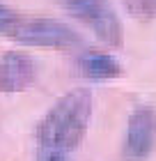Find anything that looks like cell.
<instances>
[{
  "label": "cell",
  "mask_w": 156,
  "mask_h": 161,
  "mask_svg": "<svg viewBox=\"0 0 156 161\" xmlns=\"http://www.w3.org/2000/svg\"><path fill=\"white\" fill-rule=\"evenodd\" d=\"M156 141V111L152 106H140L131 113L126 134L122 141L124 161H145Z\"/></svg>",
  "instance_id": "277c9868"
},
{
  "label": "cell",
  "mask_w": 156,
  "mask_h": 161,
  "mask_svg": "<svg viewBox=\"0 0 156 161\" xmlns=\"http://www.w3.org/2000/svg\"><path fill=\"white\" fill-rule=\"evenodd\" d=\"M122 3L140 21H152L156 16V0H122Z\"/></svg>",
  "instance_id": "52a82bcc"
},
{
  "label": "cell",
  "mask_w": 156,
  "mask_h": 161,
  "mask_svg": "<svg viewBox=\"0 0 156 161\" xmlns=\"http://www.w3.org/2000/svg\"><path fill=\"white\" fill-rule=\"evenodd\" d=\"M37 78V67L35 60L25 53L9 51L0 60V92L14 94L28 90Z\"/></svg>",
  "instance_id": "5b68a950"
},
{
  "label": "cell",
  "mask_w": 156,
  "mask_h": 161,
  "mask_svg": "<svg viewBox=\"0 0 156 161\" xmlns=\"http://www.w3.org/2000/svg\"><path fill=\"white\" fill-rule=\"evenodd\" d=\"M62 5L101 42H106L108 46H122L124 28L108 0H62Z\"/></svg>",
  "instance_id": "3957f363"
},
{
  "label": "cell",
  "mask_w": 156,
  "mask_h": 161,
  "mask_svg": "<svg viewBox=\"0 0 156 161\" xmlns=\"http://www.w3.org/2000/svg\"><path fill=\"white\" fill-rule=\"evenodd\" d=\"M35 161H71L67 152H60V150H48V147H39L37 152V159Z\"/></svg>",
  "instance_id": "ba28073f"
},
{
  "label": "cell",
  "mask_w": 156,
  "mask_h": 161,
  "mask_svg": "<svg viewBox=\"0 0 156 161\" xmlns=\"http://www.w3.org/2000/svg\"><path fill=\"white\" fill-rule=\"evenodd\" d=\"M0 35L28 46L44 48H71L80 42L67 23L46 16H28L0 5Z\"/></svg>",
  "instance_id": "7a4b0ae2"
},
{
  "label": "cell",
  "mask_w": 156,
  "mask_h": 161,
  "mask_svg": "<svg viewBox=\"0 0 156 161\" xmlns=\"http://www.w3.org/2000/svg\"><path fill=\"white\" fill-rule=\"evenodd\" d=\"M92 92L83 90V87L60 97L48 108V113L41 118L39 127H37L39 147L60 150L67 154L76 150L85 138L87 124L92 118Z\"/></svg>",
  "instance_id": "6da1fadb"
},
{
  "label": "cell",
  "mask_w": 156,
  "mask_h": 161,
  "mask_svg": "<svg viewBox=\"0 0 156 161\" xmlns=\"http://www.w3.org/2000/svg\"><path fill=\"white\" fill-rule=\"evenodd\" d=\"M78 67L92 80H110L122 74L120 62L113 55L103 53V51H87V53H83L78 58Z\"/></svg>",
  "instance_id": "8992f818"
}]
</instances>
